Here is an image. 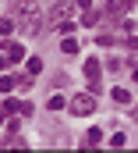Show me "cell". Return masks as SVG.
Instances as JSON below:
<instances>
[{"label":"cell","instance_id":"cell-1","mask_svg":"<svg viewBox=\"0 0 138 153\" xmlns=\"http://www.w3.org/2000/svg\"><path fill=\"white\" fill-rule=\"evenodd\" d=\"M43 11L35 7L32 0H21V7H18V25H21V32H29V36H35L39 29H43Z\"/></svg>","mask_w":138,"mask_h":153},{"label":"cell","instance_id":"cell-2","mask_svg":"<svg viewBox=\"0 0 138 153\" xmlns=\"http://www.w3.org/2000/svg\"><path fill=\"white\" fill-rule=\"evenodd\" d=\"M71 111H74V114H92V111H96V93H78V96L71 100Z\"/></svg>","mask_w":138,"mask_h":153},{"label":"cell","instance_id":"cell-3","mask_svg":"<svg viewBox=\"0 0 138 153\" xmlns=\"http://www.w3.org/2000/svg\"><path fill=\"white\" fill-rule=\"evenodd\" d=\"M106 11H110L113 18H117V14H128V11H131V0H110V7H106Z\"/></svg>","mask_w":138,"mask_h":153},{"label":"cell","instance_id":"cell-4","mask_svg":"<svg viewBox=\"0 0 138 153\" xmlns=\"http://www.w3.org/2000/svg\"><path fill=\"white\" fill-rule=\"evenodd\" d=\"M4 53H7L11 61H21V57H25V46H21V43H7V46H4Z\"/></svg>","mask_w":138,"mask_h":153},{"label":"cell","instance_id":"cell-5","mask_svg":"<svg viewBox=\"0 0 138 153\" xmlns=\"http://www.w3.org/2000/svg\"><path fill=\"white\" fill-rule=\"evenodd\" d=\"M110 96H113V100H117L120 107H128V103H131V93H128V89H120V85H117V89H113Z\"/></svg>","mask_w":138,"mask_h":153},{"label":"cell","instance_id":"cell-6","mask_svg":"<svg viewBox=\"0 0 138 153\" xmlns=\"http://www.w3.org/2000/svg\"><path fill=\"white\" fill-rule=\"evenodd\" d=\"M85 75L92 78V82H96V78L103 75V68H99V61H85Z\"/></svg>","mask_w":138,"mask_h":153},{"label":"cell","instance_id":"cell-7","mask_svg":"<svg viewBox=\"0 0 138 153\" xmlns=\"http://www.w3.org/2000/svg\"><path fill=\"white\" fill-rule=\"evenodd\" d=\"M11 32H14V22H11V18H0V36L7 39Z\"/></svg>","mask_w":138,"mask_h":153},{"label":"cell","instance_id":"cell-8","mask_svg":"<svg viewBox=\"0 0 138 153\" xmlns=\"http://www.w3.org/2000/svg\"><path fill=\"white\" fill-rule=\"evenodd\" d=\"M43 71V57H29V75H39Z\"/></svg>","mask_w":138,"mask_h":153},{"label":"cell","instance_id":"cell-9","mask_svg":"<svg viewBox=\"0 0 138 153\" xmlns=\"http://www.w3.org/2000/svg\"><path fill=\"white\" fill-rule=\"evenodd\" d=\"M85 143H89V146H92V143H103V132H99V128H89V135H85Z\"/></svg>","mask_w":138,"mask_h":153},{"label":"cell","instance_id":"cell-10","mask_svg":"<svg viewBox=\"0 0 138 153\" xmlns=\"http://www.w3.org/2000/svg\"><path fill=\"white\" fill-rule=\"evenodd\" d=\"M60 50H64V53H74V50H78V43H74V39H60Z\"/></svg>","mask_w":138,"mask_h":153},{"label":"cell","instance_id":"cell-11","mask_svg":"<svg viewBox=\"0 0 138 153\" xmlns=\"http://www.w3.org/2000/svg\"><path fill=\"white\" fill-rule=\"evenodd\" d=\"M11 89H14V78L4 75V78H0V93H11Z\"/></svg>","mask_w":138,"mask_h":153},{"label":"cell","instance_id":"cell-12","mask_svg":"<svg viewBox=\"0 0 138 153\" xmlns=\"http://www.w3.org/2000/svg\"><path fill=\"white\" fill-rule=\"evenodd\" d=\"M81 22H85V25H96V22H99V14H96V11H92V7H89V11H85V18H81Z\"/></svg>","mask_w":138,"mask_h":153},{"label":"cell","instance_id":"cell-13","mask_svg":"<svg viewBox=\"0 0 138 153\" xmlns=\"http://www.w3.org/2000/svg\"><path fill=\"white\" fill-rule=\"evenodd\" d=\"M64 107V96H50V111H60Z\"/></svg>","mask_w":138,"mask_h":153},{"label":"cell","instance_id":"cell-14","mask_svg":"<svg viewBox=\"0 0 138 153\" xmlns=\"http://www.w3.org/2000/svg\"><path fill=\"white\" fill-rule=\"evenodd\" d=\"M124 143H128V139H124V135H120V132H117V135H113V139H110V146H113V150H120V146H124Z\"/></svg>","mask_w":138,"mask_h":153},{"label":"cell","instance_id":"cell-15","mask_svg":"<svg viewBox=\"0 0 138 153\" xmlns=\"http://www.w3.org/2000/svg\"><path fill=\"white\" fill-rule=\"evenodd\" d=\"M7 64H11V61H7V53H4V57H0V71H4V68H7Z\"/></svg>","mask_w":138,"mask_h":153},{"label":"cell","instance_id":"cell-16","mask_svg":"<svg viewBox=\"0 0 138 153\" xmlns=\"http://www.w3.org/2000/svg\"><path fill=\"white\" fill-rule=\"evenodd\" d=\"M4 117H7V111H0V125H4Z\"/></svg>","mask_w":138,"mask_h":153}]
</instances>
